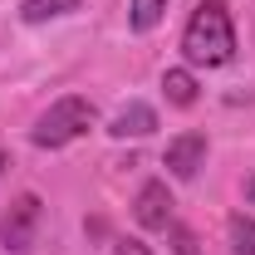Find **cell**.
Segmentation results:
<instances>
[{
  "mask_svg": "<svg viewBox=\"0 0 255 255\" xmlns=\"http://www.w3.org/2000/svg\"><path fill=\"white\" fill-rule=\"evenodd\" d=\"M113 255H152V246H142V241H118Z\"/></svg>",
  "mask_w": 255,
  "mask_h": 255,
  "instance_id": "7c38bea8",
  "label": "cell"
},
{
  "mask_svg": "<svg viewBox=\"0 0 255 255\" xmlns=\"http://www.w3.org/2000/svg\"><path fill=\"white\" fill-rule=\"evenodd\" d=\"M0 172H5V152H0Z\"/></svg>",
  "mask_w": 255,
  "mask_h": 255,
  "instance_id": "5bb4252c",
  "label": "cell"
},
{
  "mask_svg": "<svg viewBox=\"0 0 255 255\" xmlns=\"http://www.w3.org/2000/svg\"><path fill=\"white\" fill-rule=\"evenodd\" d=\"M162 162L172 167V177L191 182V177L201 172V162H206V132H182V137H172Z\"/></svg>",
  "mask_w": 255,
  "mask_h": 255,
  "instance_id": "5b68a950",
  "label": "cell"
},
{
  "mask_svg": "<svg viewBox=\"0 0 255 255\" xmlns=\"http://www.w3.org/2000/svg\"><path fill=\"white\" fill-rule=\"evenodd\" d=\"M162 15H167V0H132V5H128V20H132V30H137V34L157 30Z\"/></svg>",
  "mask_w": 255,
  "mask_h": 255,
  "instance_id": "9c48e42d",
  "label": "cell"
},
{
  "mask_svg": "<svg viewBox=\"0 0 255 255\" xmlns=\"http://www.w3.org/2000/svg\"><path fill=\"white\" fill-rule=\"evenodd\" d=\"M246 201H251V206H255V177H251V187H246Z\"/></svg>",
  "mask_w": 255,
  "mask_h": 255,
  "instance_id": "4fadbf2b",
  "label": "cell"
},
{
  "mask_svg": "<svg viewBox=\"0 0 255 255\" xmlns=\"http://www.w3.org/2000/svg\"><path fill=\"white\" fill-rule=\"evenodd\" d=\"M182 54H187V64H206V69L231 64V54H236V25H231L226 0H201L191 10L187 34H182Z\"/></svg>",
  "mask_w": 255,
  "mask_h": 255,
  "instance_id": "6da1fadb",
  "label": "cell"
},
{
  "mask_svg": "<svg viewBox=\"0 0 255 255\" xmlns=\"http://www.w3.org/2000/svg\"><path fill=\"white\" fill-rule=\"evenodd\" d=\"M162 94H167V103H177V108H191V103H196V79H191V69H167V74H162Z\"/></svg>",
  "mask_w": 255,
  "mask_h": 255,
  "instance_id": "52a82bcc",
  "label": "cell"
},
{
  "mask_svg": "<svg viewBox=\"0 0 255 255\" xmlns=\"http://www.w3.org/2000/svg\"><path fill=\"white\" fill-rule=\"evenodd\" d=\"M34 226H39V196L34 191H25L5 216H0V246L15 255H25L34 246Z\"/></svg>",
  "mask_w": 255,
  "mask_h": 255,
  "instance_id": "3957f363",
  "label": "cell"
},
{
  "mask_svg": "<svg viewBox=\"0 0 255 255\" xmlns=\"http://www.w3.org/2000/svg\"><path fill=\"white\" fill-rule=\"evenodd\" d=\"M132 216H137L142 231H167V226L177 221V201H172L167 182H142L137 201H132Z\"/></svg>",
  "mask_w": 255,
  "mask_h": 255,
  "instance_id": "277c9868",
  "label": "cell"
},
{
  "mask_svg": "<svg viewBox=\"0 0 255 255\" xmlns=\"http://www.w3.org/2000/svg\"><path fill=\"white\" fill-rule=\"evenodd\" d=\"M152 128H157V108H147V103H128L123 113L113 118L108 132H113V137H147Z\"/></svg>",
  "mask_w": 255,
  "mask_h": 255,
  "instance_id": "8992f818",
  "label": "cell"
},
{
  "mask_svg": "<svg viewBox=\"0 0 255 255\" xmlns=\"http://www.w3.org/2000/svg\"><path fill=\"white\" fill-rule=\"evenodd\" d=\"M226 231H231V251H236V255H255V216L236 211Z\"/></svg>",
  "mask_w": 255,
  "mask_h": 255,
  "instance_id": "30bf717a",
  "label": "cell"
},
{
  "mask_svg": "<svg viewBox=\"0 0 255 255\" xmlns=\"http://www.w3.org/2000/svg\"><path fill=\"white\" fill-rule=\"evenodd\" d=\"M74 10H79V0H25L20 20L25 25H44V20H59V15H74Z\"/></svg>",
  "mask_w": 255,
  "mask_h": 255,
  "instance_id": "ba28073f",
  "label": "cell"
},
{
  "mask_svg": "<svg viewBox=\"0 0 255 255\" xmlns=\"http://www.w3.org/2000/svg\"><path fill=\"white\" fill-rule=\"evenodd\" d=\"M94 103L89 98H79V94H69L59 98V103H49L44 113H39V123L30 128V142L34 147H69L74 137H84L89 128H94Z\"/></svg>",
  "mask_w": 255,
  "mask_h": 255,
  "instance_id": "7a4b0ae2",
  "label": "cell"
},
{
  "mask_svg": "<svg viewBox=\"0 0 255 255\" xmlns=\"http://www.w3.org/2000/svg\"><path fill=\"white\" fill-rule=\"evenodd\" d=\"M167 236H172V251H177V255H201V246H196V236H191L187 226L172 221V226H167Z\"/></svg>",
  "mask_w": 255,
  "mask_h": 255,
  "instance_id": "8fae6325",
  "label": "cell"
}]
</instances>
